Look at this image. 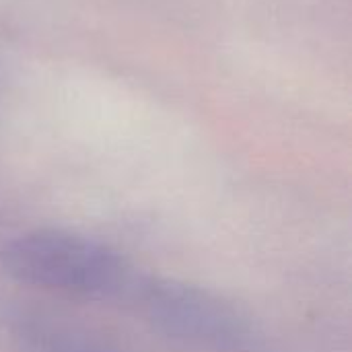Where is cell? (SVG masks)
<instances>
[{"instance_id":"3","label":"cell","mask_w":352,"mask_h":352,"mask_svg":"<svg viewBox=\"0 0 352 352\" xmlns=\"http://www.w3.org/2000/svg\"><path fill=\"white\" fill-rule=\"evenodd\" d=\"M14 338L23 352H122L87 332L47 320L21 322Z\"/></svg>"},{"instance_id":"2","label":"cell","mask_w":352,"mask_h":352,"mask_svg":"<svg viewBox=\"0 0 352 352\" xmlns=\"http://www.w3.org/2000/svg\"><path fill=\"white\" fill-rule=\"evenodd\" d=\"M128 301L161 334L208 352H254L260 332L227 299L173 278L138 276Z\"/></svg>"},{"instance_id":"1","label":"cell","mask_w":352,"mask_h":352,"mask_svg":"<svg viewBox=\"0 0 352 352\" xmlns=\"http://www.w3.org/2000/svg\"><path fill=\"white\" fill-rule=\"evenodd\" d=\"M2 270L37 289L91 299H128L138 274L109 245L60 229H35L6 241Z\"/></svg>"}]
</instances>
